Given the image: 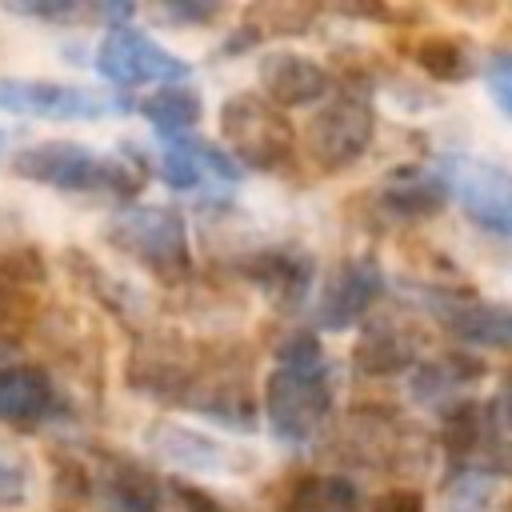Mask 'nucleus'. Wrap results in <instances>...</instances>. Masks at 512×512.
Segmentation results:
<instances>
[{"mask_svg": "<svg viewBox=\"0 0 512 512\" xmlns=\"http://www.w3.org/2000/svg\"><path fill=\"white\" fill-rule=\"evenodd\" d=\"M12 172L32 184H48L60 192H112V196H136L144 184L140 160L104 156L76 140H40L12 156Z\"/></svg>", "mask_w": 512, "mask_h": 512, "instance_id": "1", "label": "nucleus"}, {"mask_svg": "<svg viewBox=\"0 0 512 512\" xmlns=\"http://www.w3.org/2000/svg\"><path fill=\"white\" fill-rule=\"evenodd\" d=\"M104 240L120 256L144 264L164 284H184L192 276L188 224L168 204H128V208H120L104 224Z\"/></svg>", "mask_w": 512, "mask_h": 512, "instance_id": "2", "label": "nucleus"}, {"mask_svg": "<svg viewBox=\"0 0 512 512\" xmlns=\"http://www.w3.org/2000/svg\"><path fill=\"white\" fill-rule=\"evenodd\" d=\"M376 140V108L368 96V84L360 80H340L328 88V100L312 112L304 128V148L308 160L320 172H340L352 168Z\"/></svg>", "mask_w": 512, "mask_h": 512, "instance_id": "3", "label": "nucleus"}, {"mask_svg": "<svg viewBox=\"0 0 512 512\" xmlns=\"http://www.w3.org/2000/svg\"><path fill=\"white\" fill-rule=\"evenodd\" d=\"M220 140L228 144V156L240 168H256V172L284 168L292 160V148H296V132H292L288 112H280L276 104H268L256 92H236L224 100Z\"/></svg>", "mask_w": 512, "mask_h": 512, "instance_id": "4", "label": "nucleus"}, {"mask_svg": "<svg viewBox=\"0 0 512 512\" xmlns=\"http://www.w3.org/2000/svg\"><path fill=\"white\" fill-rule=\"evenodd\" d=\"M332 416L328 368H272L264 380V420L272 440L300 448L320 436Z\"/></svg>", "mask_w": 512, "mask_h": 512, "instance_id": "5", "label": "nucleus"}, {"mask_svg": "<svg viewBox=\"0 0 512 512\" xmlns=\"http://www.w3.org/2000/svg\"><path fill=\"white\" fill-rule=\"evenodd\" d=\"M180 404L232 428V432H252L256 428V392H252L248 360L236 352L200 356Z\"/></svg>", "mask_w": 512, "mask_h": 512, "instance_id": "6", "label": "nucleus"}, {"mask_svg": "<svg viewBox=\"0 0 512 512\" xmlns=\"http://www.w3.org/2000/svg\"><path fill=\"white\" fill-rule=\"evenodd\" d=\"M96 72L120 88H136V84H176L192 76V64L168 52L148 32L132 24H116L96 44Z\"/></svg>", "mask_w": 512, "mask_h": 512, "instance_id": "7", "label": "nucleus"}, {"mask_svg": "<svg viewBox=\"0 0 512 512\" xmlns=\"http://www.w3.org/2000/svg\"><path fill=\"white\" fill-rule=\"evenodd\" d=\"M196 360H200V352L176 328H144L132 340V352L124 360V380L132 392L180 404V396L188 392V380L196 372Z\"/></svg>", "mask_w": 512, "mask_h": 512, "instance_id": "8", "label": "nucleus"}, {"mask_svg": "<svg viewBox=\"0 0 512 512\" xmlns=\"http://www.w3.org/2000/svg\"><path fill=\"white\" fill-rule=\"evenodd\" d=\"M384 292V272L372 256H344L316 292V308H312V324L320 332H344L352 324H360L372 304ZM312 328V332H316Z\"/></svg>", "mask_w": 512, "mask_h": 512, "instance_id": "9", "label": "nucleus"}, {"mask_svg": "<svg viewBox=\"0 0 512 512\" xmlns=\"http://www.w3.org/2000/svg\"><path fill=\"white\" fill-rule=\"evenodd\" d=\"M0 108L44 120H96L108 112H124L132 104L124 96H104L96 88L60 80H0Z\"/></svg>", "mask_w": 512, "mask_h": 512, "instance_id": "10", "label": "nucleus"}, {"mask_svg": "<svg viewBox=\"0 0 512 512\" xmlns=\"http://www.w3.org/2000/svg\"><path fill=\"white\" fill-rule=\"evenodd\" d=\"M236 272L248 284H256L260 296L276 312H296L308 300V292L316 288V260H312V252H304L296 244L256 248L236 260Z\"/></svg>", "mask_w": 512, "mask_h": 512, "instance_id": "11", "label": "nucleus"}, {"mask_svg": "<svg viewBox=\"0 0 512 512\" xmlns=\"http://www.w3.org/2000/svg\"><path fill=\"white\" fill-rule=\"evenodd\" d=\"M344 448L368 468H404L420 456V432H412L396 408H356L344 420ZM420 464V460H416Z\"/></svg>", "mask_w": 512, "mask_h": 512, "instance_id": "12", "label": "nucleus"}, {"mask_svg": "<svg viewBox=\"0 0 512 512\" xmlns=\"http://www.w3.org/2000/svg\"><path fill=\"white\" fill-rule=\"evenodd\" d=\"M448 188H456V200L464 216L496 236H512V172L496 160H460L448 172Z\"/></svg>", "mask_w": 512, "mask_h": 512, "instance_id": "13", "label": "nucleus"}, {"mask_svg": "<svg viewBox=\"0 0 512 512\" xmlns=\"http://www.w3.org/2000/svg\"><path fill=\"white\" fill-rule=\"evenodd\" d=\"M424 304L432 308V316L460 344H472V348H512V304L476 300V296L452 292V288L424 292Z\"/></svg>", "mask_w": 512, "mask_h": 512, "instance_id": "14", "label": "nucleus"}, {"mask_svg": "<svg viewBox=\"0 0 512 512\" xmlns=\"http://www.w3.org/2000/svg\"><path fill=\"white\" fill-rule=\"evenodd\" d=\"M92 492L112 512H164V484L132 456L104 452L92 472Z\"/></svg>", "mask_w": 512, "mask_h": 512, "instance_id": "15", "label": "nucleus"}, {"mask_svg": "<svg viewBox=\"0 0 512 512\" xmlns=\"http://www.w3.org/2000/svg\"><path fill=\"white\" fill-rule=\"evenodd\" d=\"M144 444L180 472H224V468H248V456H232L220 440L176 424V420H152L144 428Z\"/></svg>", "mask_w": 512, "mask_h": 512, "instance_id": "16", "label": "nucleus"}, {"mask_svg": "<svg viewBox=\"0 0 512 512\" xmlns=\"http://www.w3.org/2000/svg\"><path fill=\"white\" fill-rule=\"evenodd\" d=\"M352 364L364 376H396L420 364V336L400 320V316H376L364 320L356 344H352Z\"/></svg>", "mask_w": 512, "mask_h": 512, "instance_id": "17", "label": "nucleus"}, {"mask_svg": "<svg viewBox=\"0 0 512 512\" xmlns=\"http://www.w3.org/2000/svg\"><path fill=\"white\" fill-rule=\"evenodd\" d=\"M260 88H264L268 104L288 112V108H300V104L328 96L332 80L304 52H268V56H260Z\"/></svg>", "mask_w": 512, "mask_h": 512, "instance_id": "18", "label": "nucleus"}, {"mask_svg": "<svg viewBox=\"0 0 512 512\" xmlns=\"http://www.w3.org/2000/svg\"><path fill=\"white\" fill-rule=\"evenodd\" d=\"M64 408L48 368L40 364H16L0 372V420L4 424H20V428H36L44 420H52Z\"/></svg>", "mask_w": 512, "mask_h": 512, "instance_id": "19", "label": "nucleus"}, {"mask_svg": "<svg viewBox=\"0 0 512 512\" xmlns=\"http://www.w3.org/2000/svg\"><path fill=\"white\" fill-rule=\"evenodd\" d=\"M452 188H448V176L440 168H396L384 188H380V208L396 220H428V216H440L444 204H448Z\"/></svg>", "mask_w": 512, "mask_h": 512, "instance_id": "20", "label": "nucleus"}, {"mask_svg": "<svg viewBox=\"0 0 512 512\" xmlns=\"http://www.w3.org/2000/svg\"><path fill=\"white\" fill-rule=\"evenodd\" d=\"M484 376V360H476L472 352H448L436 360H420L412 368V396L416 404H444L456 388L476 384Z\"/></svg>", "mask_w": 512, "mask_h": 512, "instance_id": "21", "label": "nucleus"}, {"mask_svg": "<svg viewBox=\"0 0 512 512\" xmlns=\"http://www.w3.org/2000/svg\"><path fill=\"white\" fill-rule=\"evenodd\" d=\"M360 488L332 472V476H296L280 500V512H356Z\"/></svg>", "mask_w": 512, "mask_h": 512, "instance_id": "22", "label": "nucleus"}, {"mask_svg": "<svg viewBox=\"0 0 512 512\" xmlns=\"http://www.w3.org/2000/svg\"><path fill=\"white\" fill-rule=\"evenodd\" d=\"M140 116L168 140L184 136L188 128L200 124L204 116V100L196 88H184V84H160L152 96L140 100Z\"/></svg>", "mask_w": 512, "mask_h": 512, "instance_id": "23", "label": "nucleus"}, {"mask_svg": "<svg viewBox=\"0 0 512 512\" xmlns=\"http://www.w3.org/2000/svg\"><path fill=\"white\" fill-rule=\"evenodd\" d=\"M412 60H416V68H420L424 76H432V80H440V84H464V80L476 72L468 48H464L456 36H436V32L416 40Z\"/></svg>", "mask_w": 512, "mask_h": 512, "instance_id": "24", "label": "nucleus"}, {"mask_svg": "<svg viewBox=\"0 0 512 512\" xmlns=\"http://www.w3.org/2000/svg\"><path fill=\"white\" fill-rule=\"evenodd\" d=\"M68 256V268H72V276L80 280V288H88V296H96L108 312H116L120 320H132V312H136V292L124 284V280H116V276H108L100 264H92L88 260V252H64Z\"/></svg>", "mask_w": 512, "mask_h": 512, "instance_id": "25", "label": "nucleus"}, {"mask_svg": "<svg viewBox=\"0 0 512 512\" xmlns=\"http://www.w3.org/2000/svg\"><path fill=\"white\" fill-rule=\"evenodd\" d=\"M44 272H48L44 252L20 232V220H12V228L0 240V280L20 284V288H32V284L44 280Z\"/></svg>", "mask_w": 512, "mask_h": 512, "instance_id": "26", "label": "nucleus"}, {"mask_svg": "<svg viewBox=\"0 0 512 512\" xmlns=\"http://www.w3.org/2000/svg\"><path fill=\"white\" fill-rule=\"evenodd\" d=\"M316 16L320 8L312 4H252L244 12V24L256 32V40H264V36H300L312 28Z\"/></svg>", "mask_w": 512, "mask_h": 512, "instance_id": "27", "label": "nucleus"}, {"mask_svg": "<svg viewBox=\"0 0 512 512\" xmlns=\"http://www.w3.org/2000/svg\"><path fill=\"white\" fill-rule=\"evenodd\" d=\"M156 172H160V180H164L168 188H176V192H192V188L204 184V168H200V160L192 156V148H188L184 136L168 140V148H164L160 160H156Z\"/></svg>", "mask_w": 512, "mask_h": 512, "instance_id": "28", "label": "nucleus"}, {"mask_svg": "<svg viewBox=\"0 0 512 512\" xmlns=\"http://www.w3.org/2000/svg\"><path fill=\"white\" fill-rule=\"evenodd\" d=\"M488 504H492V476L452 472L444 488V512H484Z\"/></svg>", "mask_w": 512, "mask_h": 512, "instance_id": "29", "label": "nucleus"}, {"mask_svg": "<svg viewBox=\"0 0 512 512\" xmlns=\"http://www.w3.org/2000/svg\"><path fill=\"white\" fill-rule=\"evenodd\" d=\"M272 356H276V368H324V348L312 328H292Z\"/></svg>", "mask_w": 512, "mask_h": 512, "instance_id": "30", "label": "nucleus"}, {"mask_svg": "<svg viewBox=\"0 0 512 512\" xmlns=\"http://www.w3.org/2000/svg\"><path fill=\"white\" fill-rule=\"evenodd\" d=\"M480 76H484V88H488L492 104H496L504 116H512V48L488 52L484 64H480Z\"/></svg>", "mask_w": 512, "mask_h": 512, "instance_id": "31", "label": "nucleus"}, {"mask_svg": "<svg viewBox=\"0 0 512 512\" xmlns=\"http://www.w3.org/2000/svg\"><path fill=\"white\" fill-rule=\"evenodd\" d=\"M28 460L16 452V448H8V444H0V508H16V504H24V496H28Z\"/></svg>", "mask_w": 512, "mask_h": 512, "instance_id": "32", "label": "nucleus"}, {"mask_svg": "<svg viewBox=\"0 0 512 512\" xmlns=\"http://www.w3.org/2000/svg\"><path fill=\"white\" fill-rule=\"evenodd\" d=\"M32 316H36V296H32V288H20V284L0 280V336H8L12 328L28 324Z\"/></svg>", "mask_w": 512, "mask_h": 512, "instance_id": "33", "label": "nucleus"}, {"mask_svg": "<svg viewBox=\"0 0 512 512\" xmlns=\"http://www.w3.org/2000/svg\"><path fill=\"white\" fill-rule=\"evenodd\" d=\"M16 16H36V20H80V16H96V4L84 8L76 0H8L4 4Z\"/></svg>", "mask_w": 512, "mask_h": 512, "instance_id": "34", "label": "nucleus"}, {"mask_svg": "<svg viewBox=\"0 0 512 512\" xmlns=\"http://www.w3.org/2000/svg\"><path fill=\"white\" fill-rule=\"evenodd\" d=\"M168 500H172V508H164V512H228L212 492H204V488H196L188 480H172L168 484Z\"/></svg>", "mask_w": 512, "mask_h": 512, "instance_id": "35", "label": "nucleus"}, {"mask_svg": "<svg viewBox=\"0 0 512 512\" xmlns=\"http://www.w3.org/2000/svg\"><path fill=\"white\" fill-rule=\"evenodd\" d=\"M156 20H168V24H208L220 16V4H156L152 8Z\"/></svg>", "mask_w": 512, "mask_h": 512, "instance_id": "36", "label": "nucleus"}, {"mask_svg": "<svg viewBox=\"0 0 512 512\" xmlns=\"http://www.w3.org/2000/svg\"><path fill=\"white\" fill-rule=\"evenodd\" d=\"M372 512H424V496L416 488H388L372 500Z\"/></svg>", "mask_w": 512, "mask_h": 512, "instance_id": "37", "label": "nucleus"}, {"mask_svg": "<svg viewBox=\"0 0 512 512\" xmlns=\"http://www.w3.org/2000/svg\"><path fill=\"white\" fill-rule=\"evenodd\" d=\"M492 416H496V428H500V432H512V368H508L504 380H500V392H496V400H492Z\"/></svg>", "mask_w": 512, "mask_h": 512, "instance_id": "38", "label": "nucleus"}, {"mask_svg": "<svg viewBox=\"0 0 512 512\" xmlns=\"http://www.w3.org/2000/svg\"><path fill=\"white\" fill-rule=\"evenodd\" d=\"M20 364V344L12 336H0V372L4 368H16Z\"/></svg>", "mask_w": 512, "mask_h": 512, "instance_id": "39", "label": "nucleus"}, {"mask_svg": "<svg viewBox=\"0 0 512 512\" xmlns=\"http://www.w3.org/2000/svg\"><path fill=\"white\" fill-rule=\"evenodd\" d=\"M4 148H8V136H4V132H0V156H4Z\"/></svg>", "mask_w": 512, "mask_h": 512, "instance_id": "40", "label": "nucleus"}, {"mask_svg": "<svg viewBox=\"0 0 512 512\" xmlns=\"http://www.w3.org/2000/svg\"><path fill=\"white\" fill-rule=\"evenodd\" d=\"M504 512H512V500H508V504H504Z\"/></svg>", "mask_w": 512, "mask_h": 512, "instance_id": "41", "label": "nucleus"}]
</instances>
